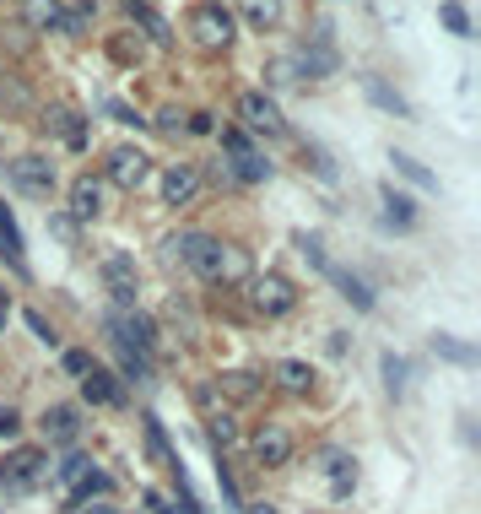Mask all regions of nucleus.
I'll return each mask as SVG.
<instances>
[{"label":"nucleus","instance_id":"29","mask_svg":"<svg viewBox=\"0 0 481 514\" xmlns=\"http://www.w3.org/2000/svg\"><path fill=\"white\" fill-rule=\"evenodd\" d=\"M87 471H92V460H87V455H71L65 466H55V482H60V487H71V493H76V487L87 482Z\"/></svg>","mask_w":481,"mask_h":514},{"label":"nucleus","instance_id":"6","mask_svg":"<svg viewBox=\"0 0 481 514\" xmlns=\"http://www.w3.org/2000/svg\"><path fill=\"white\" fill-rule=\"evenodd\" d=\"M49 477V450H11L6 466H0V487L22 493V487H38Z\"/></svg>","mask_w":481,"mask_h":514},{"label":"nucleus","instance_id":"16","mask_svg":"<svg viewBox=\"0 0 481 514\" xmlns=\"http://www.w3.org/2000/svg\"><path fill=\"white\" fill-rule=\"evenodd\" d=\"M44 125L55 130V136H65V147H76V152L87 147V125H82V114H76V109H65V103H55V109L44 114Z\"/></svg>","mask_w":481,"mask_h":514},{"label":"nucleus","instance_id":"32","mask_svg":"<svg viewBox=\"0 0 481 514\" xmlns=\"http://www.w3.org/2000/svg\"><path fill=\"white\" fill-rule=\"evenodd\" d=\"M206 433H211V444H217V450H233V444H238V428H233V417H227V412L211 417Z\"/></svg>","mask_w":481,"mask_h":514},{"label":"nucleus","instance_id":"15","mask_svg":"<svg viewBox=\"0 0 481 514\" xmlns=\"http://www.w3.org/2000/svg\"><path fill=\"white\" fill-rule=\"evenodd\" d=\"M82 395H87L92 406H119V401H125V390H119V379L109 374V368H98V363H92L87 374H82Z\"/></svg>","mask_w":481,"mask_h":514},{"label":"nucleus","instance_id":"30","mask_svg":"<svg viewBox=\"0 0 481 514\" xmlns=\"http://www.w3.org/2000/svg\"><path fill=\"white\" fill-rule=\"evenodd\" d=\"M438 17H444V28H449L454 38H471V17H465L460 0H444V6H438Z\"/></svg>","mask_w":481,"mask_h":514},{"label":"nucleus","instance_id":"9","mask_svg":"<svg viewBox=\"0 0 481 514\" xmlns=\"http://www.w3.org/2000/svg\"><path fill=\"white\" fill-rule=\"evenodd\" d=\"M103 282H109V293H114L119 309H130V303H136V282H141L136 260L119 255V249H114V255H103Z\"/></svg>","mask_w":481,"mask_h":514},{"label":"nucleus","instance_id":"2","mask_svg":"<svg viewBox=\"0 0 481 514\" xmlns=\"http://www.w3.org/2000/svg\"><path fill=\"white\" fill-rule=\"evenodd\" d=\"M190 38H195V49H227L238 38V17L222 6V0H200V6L190 11Z\"/></svg>","mask_w":481,"mask_h":514},{"label":"nucleus","instance_id":"11","mask_svg":"<svg viewBox=\"0 0 481 514\" xmlns=\"http://www.w3.org/2000/svg\"><path fill=\"white\" fill-rule=\"evenodd\" d=\"M11 184H17V190H28V195H49V190H55V163H49V157H38V152L17 157V163H11Z\"/></svg>","mask_w":481,"mask_h":514},{"label":"nucleus","instance_id":"18","mask_svg":"<svg viewBox=\"0 0 481 514\" xmlns=\"http://www.w3.org/2000/svg\"><path fill=\"white\" fill-rule=\"evenodd\" d=\"M22 17H28V28H38V33H65V6L60 0H28Z\"/></svg>","mask_w":481,"mask_h":514},{"label":"nucleus","instance_id":"44","mask_svg":"<svg viewBox=\"0 0 481 514\" xmlns=\"http://www.w3.org/2000/svg\"><path fill=\"white\" fill-rule=\"evenodd\" d=\"M0 331H6V293H0Z\"/></svg>","mask_w":481,"mask_h":514},{"label":"nucleus","instance_id":"28","mask_svg":"<svg viewBox=\"0 0 481 514\" xmlns=\"http://www.w3.org/2000/svg\"><path fill=\"white\" fill-rule=\"evenodd\" d=\"M433 352H438V358H449V363H460V368L476 363V347H465V341H454V336H433Z\"/></svg>","mask_w":481,"mask_h":514},{"label":"nucleus","instance_id":"26","mask_svg":"<svg viewBox=\"0 0 481 514\" xmlns=\"http://www.w3.org/2000/svg\"><path fill=\"white\" fill-rule=\"evenodd\" d=\"M233 179H244V184H260V179H271V163H265L260 152H249V157H233Z\"/></svg>","mask_w":481,"mask_h":514},{"label":"nucleus","instance_id":"35","mask_svg":"<svg viewBox=\"0 0 481 514\" xmlns=\"http://www.w3.org/2000/svg\"><path fill=\"white\" fill-rule=\"evenodd\" d=\"M222 390H233L244 401V395H255V374H222Z\"/></svg>","mask_w":481,"mask_h":514},{"label":"nucleus","instance_id":"8","mask_svg":"<svg viewBox=\"0 0 481 514\" xmlns=\"http://www.w3.org/2000/svg\"><path fill=\"white\" fill-rule=\"evenodd\" d=\"M146 179H152V157H146L141 147H114L109 152V184H119V190H141Z\"/></svg>","mask_w":481,"mask_h":514},{"label":"nucleus","instance_id":"34","mask_svg":"<svg viewBox=\"0 0 481 514\" xmlns=\"http://www.w3.org/2000/svg\"><path fill=\"white\" fill-rule=\"evenodd\" d=\"M146 374H152V363H146V358H136V352H125V347H119V379H146Z\"/></svg>","mask_w":481,"mask_h":514},{"label":"nucleus","instance_id":"23","mask_svg":"<svg viewBox=\"0 0 481 514\" xmlns=\"http://www.w3.org/2000/svg\"><path fill=\"white\" fill-rule=\"evenodd\" d=\"M384 217H390V222H400V228H411V222H417V206H411V195H400L395 190V184H384Z\"/></svg>","mask_w":481,"mask_h":514},{"label":"nucleus","instance_id":"21","mask_svg":"<svg viewBox=\"0 0 481 514\" xmlns=\"http://www.w3.org/2000/svg\"><path fill=\"white\" fill-rule=\"evenodd\" d=\"M352 487H357V460L352 455H330V493L352 498Z\"/></svg>","mask_w":481,"mask_h":514},{"label":"nucleus","instance_id":"12","mask_svg":"<svg viewBox=\"0 0 481 514\" xmlns=\"http://www.w3.org/2000/svg\"><path fill=\"white\" fill-rule=\"evenodd\" d=\"M71 217L76 222H98L103 217V179L82 174V179L71 184Z\"/></svg>","mask_w":481,"mask_h":514},{"label":"nucleus","instance_id":"33","mask_svg":"<svg viewBox=\"0 0 481 514\" xmlns=\"http://www.w3.org/2000/svg\"><path fill=\"white\" fill-rule=\"evenodd\" d=\"M87 28H92V0H76V6L65 11V33H71V38H82Z\"/></svg>","mask_w":481,"mask_h":514},{"label":"nucleus","instance_id":"22","mask_svg":"<svg viewBox=\"0 0 481 514\" xmlns=\"http://www.w3.org/2000/svg\"><path fill=\"white\" fill-rule=\"evenodd\" d=\"M146 450H152V460H157V466L179 471V455L168 450V433H163V423H157V417H146Z\"/></svg>","mask_w":481,"mask_h":514},{"label":"nucleus","instance_id":"7","mask_svg":"<svg viewBox=\"0 0 481 514\" xmlns=\"http://www.w3.org/2000/svg\"><path fill=\"white\" fill-rule=\"evenodd\" d=\"M238 120L255 130V136H282V130H287L282 109H276V98H271V92H260V87L238 98Z\"/></svg>","mask_w":481,"mask_h":514},{"label":"nucleus","instance_id":"17","mask_svg":"<svg viewBox=\"0 0 481 514\" xmlns=\"http://www.w3.org/2000/svg\"><path fill=\"white\" fill-rule=\"evenodd\" d=\"M271 379H276L287 395H309V390H314V368L303 363V358H282V363L271 368Z\"/></svg>","mask_w":481,"mask_h":514},{"label":"nucleus","instance_id":"1","mask_svg":"<svg viewBox=\"0 0 481 514\" xmlns=\"http://www.w3.org/2000/svg\"><path fill=\"white\" fill-rule=\"evenodd\" d=\"M168 249L200 276V282H211V287H217V282H249L244 249L211 239V233H179V239H168Z\"/></svg>","mask_w":481,"mask_h":514},{"label":"nucleus","instance_id":"20","mask_svg":"<svg viewBox=\"0 0 481 514\" xmlns=\"http://www.w3.org/2000/svg\"><path fill=\"white\" fill-rule=\"evenodd\" d=\"M292 65H298L303 76H314V82H319V76L336 71V49H330V44H314V49H303V55L292 60Z\"/></svg>","mask_w":481,"mask_h":514},{"label":"nucleus","instance_id":"36","mask_svg":"<svg viewBox=\"0 0 481 514\" xmlns=\"http://www.w3.org/2000/svg\"><path fill=\"white\" fill-rule=\"evenodd\" d=\"M222 147L233 152V157H249V152H255V147H249V136H244V130H222Z\"/></svg>","mask_w":481,"mask_h":514},{"label":"nucleus","instance_id":"10","mask_svg":"<svg viewBox=\"0 0 481 514\" xmlns=\"http://www.w3.org/2000/svg\"><path fill=\"white\" fill-rule=\"evenodd\" d=\"M249 455H255V466H265V471H276V466H287L292 460V433L287 428H260L255 439H249Z\"/></svg>","mask_w":481,"mask_h":514},{"label":"nucleus","instance_id":"43","mask_svg":"<svg viewBox=\"0 0 481 514\" xmlns=\"http://www.w3.org/2000/svg\"><path fill=\"white\" fill-rule=\"evenodd\" d=\"M249 514H276L271 504H249Z\"/></svg>","mask_w":481,"mask_h":514},{"label":"nucleus","instance_id":"4","mask_svg":"<svg viewBox=\"0 0 481 514\" xmlns=\"http://www.w3.org/2000/svg\"><path fill=\"white\" fill-rule=\"evenodd\" d=\"M303 255H309V266H314L319 276H325V282H336V287H341V298H352L357 309H373V293H368V282H363L357 271L336 266V260L325 255V244H319V239H303Z\"/></svg>","mask_w":481,"mask_h":514},{"label":"nucleus","instance_id":"24","mask_svg":"<svg viewBox=\"0 0 481 514\" xmlns=\"http://www.w3.org/2000/svg\"><path fill=\"white\" fill-rule=\"evenodd\" d=\"M244 22L249 28H276V22H282V0H244Z\"/></svg>","mask_w":481,"mask_h":514},{"label":"nucleus","instance_id":"5","mask_svg":"<svg viewBox=\"0 0 481 514\" xmlns=\"http://www.w3.org/2000/svg\"><path fill=\"white\" fill-rule=\"evenodd\" d=\"M109 331H114V341H119L125 352H136V358L152 363V352H157V325L146 320L141 309H114V314H109Z\"/></svg>","mask_w":481,"mask_h":514},{"label":"nucleus","instance_id":"37","mask_svg":"<svg viewBox=\"0 0 481 514\" xmlns=\"http://www.w3.org/2000/svg\"><path fill=\"white\" fill-rule=\"evenodd\" d=\"M22 433V417H17V406H0V439H17Z\"/></svg>","mask_w":481,"mask_h":514},{"label":"nucleus","instance_id":"42","mask_svg":"<svg viewBox=\"0 0 481 514\" xmlns=\"http://www.w3.org/2000/svg\"><path fill=\"white\" fill-rule=\"evenodd\" d=\"M146 509H152V514H179V509H168L163 493H146Z\"/></svg>","mask_w":481,"mask_h":514},{"label":"nucleus","instance_id":"39","mask_svg":"<svg viewBox=\"0 0 481 514\" xmlns=\"http://www.w3.org/2000/svg\"><path fill=\"white\" fill-rule=\"evenodd\" d=\"M87 368H92V358H87V352H65V374H76V379H82Z\"/></svg>","mask_w":481,"mask_h":514},{"label":"nucleus","instance_id":"41","mask_svg":"<svg viewBox=\"0 0 481 514\" xmlns=\"http://www.w3.org/2000/svg\"><path fill=\"white\" fill-rule=\"evenodd\" d=\"M28 331H33L38 341H49V347H55V331L44 325V314H28Z\"/></svg>","mask_w":481,"mask_h":514},{"label":"nucleus","instance_id":"14","mask_svg":"<svg viewBox=\"0 0 481 514\" xmlns=\"http://www.w3.org/2000/svg\"><path fill=\"white\" fill-rule=\"evenodd\" d=\"M44 433H49V444H76L82 439V412H76V406H49L44 412Z\"/></svg>","mask_w":481,"mask_h":514},{"label":"nucleus","instance_id":"25","mask_svg":"<svg viewBox=\"0 0 481 514\" xmlns=\"http://www.w3.org/2000/svg\"><path fill=\"white\" fill-rule=\"evenodd\" d=\"M363 87H368V98L379 103V109H390V114H411V103L400 98V92H390V87H384L379 76H363Z\"/></svg>","mask_w":481,"mask_h":514},{"label":"nucleus","instance_id":"3","mask_svg":"<svg viewBox=\"0 0 481 514\" xmlns=\"http://www.w3.org/2000/svg\"><path fill=\"white\" fill-rule=\"evenodd\" d=\"M249 309L265 314V320H282V314L298 309V287L287 282V276H276V271H265V276H249Z\"/></svg>","mask_w":481,"mask_h":514},{"label":"nucleus","instance_id":"13","mask_svg":"<svg viewBox=\"0 0 481 514\" xmlns=\"http://www.w3.org/2000/svg\"><path fill=\"white\" fill-rule=\"evenodd\" d=\"M195 195H200V174H195L190 163H173L168 174H163V201L168 206H190Z\"/></svg>","mask_w":481,"mask_h":514},{"label":"nucleus","instance_id":"19","mask_svg":"<svg viewBox=\"0 0 481 514\" xmlns=\"http://www.w3.org/2000/svg\"><path fill=\"white\" fill-rule=\"evenodd\" d=\"M0 255L11 260V271H28V255H22V233H17V217L6 212V201H0Z\"/></svg>","mask_w":481,"mask_h":514},{"label":"nucleus","instance_id":"31","mask_svg":"<svg viewBox=\"0 0 481 514\" xmlns=\"http://www.w3.org/2000/svg\"><path fill=\"white\" fill-rule=\"evenodd\" d=\"M384 368V385H390V395H406V358H395V352H384L379 358Z\"/></svg>","mask_w":481,"mask_h":514},{"label":"nucleus","instance_id":"27","mask_svg":"<svg viewBox=\"0 0 481 514\" xmlns=\"http://www.w3.org/2000/svg\"><path fill=\"white\" fill-rule=\"evenodd\" d=\"M390 163H395V174H406L411 184H422V190H438V174H427V168L417 163V157H406V152H395V157H390Z\"/></svg>","mask_w":481,"mask_h":514},{"label":"nucleus","instance_id":"38","mask_svg":"<svg viewBox=\"0 0 481 514\" xmlns=\"http://www.w3.org/2000/svg\"><path fill=\"white\" fill-rule=\"evenodd\" d=\"M292 71H298L292 60H271V71H265V76H271V87H287V82H292Z\"/></svg>","mask_w":481,"mask_h":514},{"label":"nucleus","instance_id":"40","mask_svg":"<svg viewBox=\"0 0 481 514\" xmlns=\"http://www.w3.org/2000/svg\"><path fill=\"white\" fill-rule=\"evenodd\" d=\"M184 130H190V136H211L217 120H211V114H190V125H184Z\"/></svg>","mask_w":481,"mask_h":514}]
</instances>
